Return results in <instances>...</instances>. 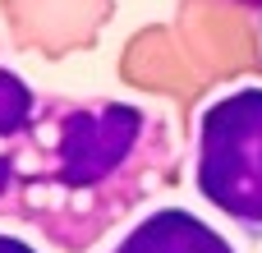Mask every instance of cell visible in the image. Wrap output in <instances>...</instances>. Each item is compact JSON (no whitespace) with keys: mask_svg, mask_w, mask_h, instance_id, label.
I'll return each mask as SVG.
<instances>
[{"mask_svg":"<svg viewBox=\"0 0 262 253\" xmlns=\"http://www.w3.org/2000/svg\"><path fill=\"white\" fill-rule=\"evenodd\" d=\"M180 180V134L161 106L51 92L0 65V221L88 253Z\"/></svg>","mask_w":262,"mask_h":253,"instance_id":"cell-1","label":"cell"},{"mask_svg":"<svg viewBox=\"0 0 262 253\" xmlns=\"http://www.w3.org/2000/svg\"><path fill=\"white\" fill-rule=\"evenodd\" d=\"M193 189L244 240H262V83L216 92L198 111Z\"/></svg>","mask_w":262,"mask_h":253,"instance_id":"cell-2","label":"cell"},{"mask_svg":"<svg viewBox=\"0 0 262 253\" xmlns=\"http://www.w3.org/2000/svg\"><path fill=\"white\" fill-rule=\"evenodd\" d=\"M106 253H239L207 217L189 212V207H157L143 212L120 244Z\"/></svg>","mask_w":262,"mask_h":253,"instance_id":"cell-3","label":"cell"},{"mask_svg":"<svg viewBox=\"0 0 262 253\" xmlns=\"http://www.w3.org/2000/svg\"><path fill=\"white\" fill-rule=\"evenodd\" d=\"M0 253H41V249H32V244L18 240V235H0Z\"/></svg>","mask_w":262,"mask_h":253,"instance_id":"cell-4","label":"cell"},{"mask_svg":"<svg viewBox=\"0 0 262 253\" xmlns=\"http://www.w3.org/2000/svg\"><path fill=\"white\" fill-rule=\"evenodd\" d=\"M239 5H249V9H262V0H239Z\"/></svg>","mask_w":262,"mask_h":253,"instance_id":"cell-5","label":"cell"}]
</instances>
